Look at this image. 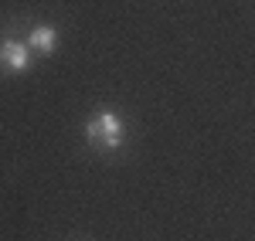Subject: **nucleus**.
Instances as JSON below:
<instances>
[{
  "instance_id": "f257e3e1",
  "label": "nucleus",
  "mask_w": 255,
  "mask_h": 241,
  "mask_svg": "<svg viewBox=\"0 0 255 241\" xmlns=\"http://www.w3.org/2000/svg\"><path fill=\"white\" fill-rule=\"evenodd\" d=\"M85 140L96 150H119L123 140H126V122L113 109H99L85 122Z\"/></svg>"
},
{
  "instance_id": "f03ea898",
  "label": "nucleus",
  "mask_w": 255,
  "mask_h": 241,
  "mask_svg": "<svg viewBox=\"0 0 255 241\" xmlns=\"http://www.w3.org/2000/svg\"><path fill=\"white\" fill-rule=\"evenodd\" d=\"M31 48L27 41H17V38H3L0 41V72H10V75H24L31 68Z\"/></svg>"
},
{
  "instance_id": "7ed1b4c3",
  "label": "nucleus",
  "mask_w": 255,
  "mask_h": 241,
  "mask_svg": "<svg viewBox=\"0 0 255 241\" xmlns=\"http://www.w3.org/2000/svg\"><path fill=\"white\" fill-rule=\"evenodd\" d=\"M27 48H31L34 55H51V51L58 48V31H55L51 24H38V27L27 34Z\"/></svg>"
}]
</instances>
